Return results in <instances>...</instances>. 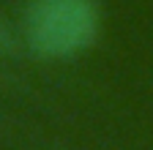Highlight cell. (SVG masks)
Listing matches in <instances>:
<instances>
[{
  "label": "cell",
  "mask_w": 153,
  "mask_h": 150,
  "mask_svg": "<svg viewBox=\"0 0 153 150\" xmlns=\"http://www.w3.org/2000/svg\"><path fill=\"white\" fill-rule=\"evenodd\" d=\"M99 33L96 0H30L22 38L38 58H71L85 52Z\"/></svg>",
  "instance_id": "1"
},
{
  "label": "cell",
  "mask_w": 153,
  "mask_h": 150,
  "mask_svg": "<svg viewBox=\"0 0 153 150\" xmlns=\"http://www.w3.org/2000/svg\"><path fill=\"white\" fill-rule=\"evenodd\" d=\"M14 49H16V35L8 27V22L0 16V55H11Z\"/></svg>",
  "instance_id": "2"
}]
</instances>
